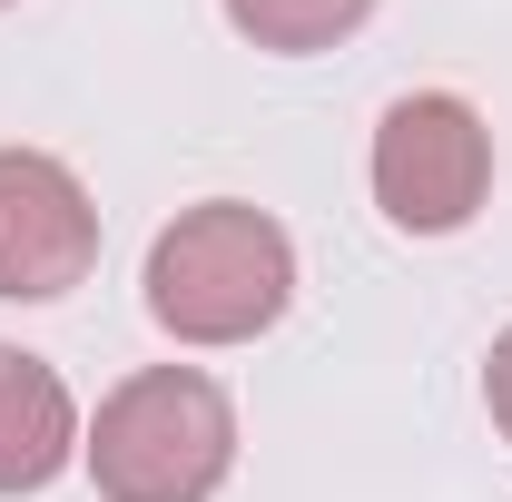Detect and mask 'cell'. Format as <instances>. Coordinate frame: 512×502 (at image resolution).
I'll return each instance as SVG.
<instances>
[{
	"mask_svg": "<svg viewBox=\"0 0 512 502\" xmlns=\"http://www.w3.org/2000/svg\"><path fill=\"white\" fill-rule=\"evenodd\" d=\"M483 404H493V424L512 434V325L493 335V355H483Z\"/></svg>",
	"mask_w": 512,
	"mask_h": 502,
	"instance_id": "52a82bcc",
	"label": "cell"
},
{
	"mask_svg": "<svg viewBox=\"0 0 512 502\" xmlns=\"http://www.w3.org/2000/svg\"><path fill=\"white\" fill-rule=\"evenodd\" d=\"M227 20H237V40H256V50L306 60V50L355 40V30L375 20V0H227Z\"/></svg>",
	"mask_w": 512,
	"mask_h": 502,
	"instance_id": "8992f818",
	"label": "cell"
},
{
	"mask_svg": "<svg viewBox=\"0 0 512 502\" xmlns=\"http://www.w3.org/2000/svg\"><path fill=\"white\" fill-rule=\"evenodd\" d=\"M493 197V128L453 89H404L375 119V207L404 237H453Z\"/></svg>",
	"mask_w": 512,
	"mask_h": 502,
	"instance_id": "3957f363",
	"label": "cell"
},
{
	"mask_svg": "<svg viewBox=\"0 0 512 502\" xmlns=\"http://www.w3.org/2000/svg\"><path fill=\"white\" fill-rule=\"evenodd\" d=\"M79 404L60 365H40L30 345H0V493H40L79 463Z\"/></svg>",
	"mask_w": 512,
	"mask_h": 502,
	"instance_id": "5b68a950",
	"label": "cell"
},
{
	"mask_svg": "<svg viewBox=\"0 0 512 502\" xmlns=\"http://www.w3.org/2000/svg\"><path fill=\"white\" fill-rule=\"evenodd\" d=\"M99 266V207L50 148H0V306H50Z\"/></svg>",
	"mask_w": 512,
	"mask_h": 502,
	"instance_id": "277c9868",
	"label": "cell"
},
{
	"mask_svg": "<svg viewBox=\"0 0 512 502\" xmlns=\"http://www.w3.org/2000/svg\"><path fill=\"white\" fill-rule=\"evenodd\" d=\"M79 463L99 473V502H207L237 473V404L197 365H138L99 394Z\"/></svg>",
	"mask_w": 512,
	"mask_h": 502,
	"instance_id": "7a4b0ae2",
	"label": "cell"
},
{
	"mask_svg": "<svg viewBox=\"0 0 512 502\" xmlns=\"http://www.w3.org/2000/svg\"><path fill=\"white\" fill-rule=\"evenodd\" d=\"M0 10H10V0H0Z\"/></svg>",
	"mask_w": 512,
	"mask_h": 502,
	"instance_id": "ba28073f",
	"label": "cell"
},
{
	"mask_svg": "<svg viewBox=\"0 0 512 502\" xmlns=\"http://www.w3.org/2000/svg\"><path fill=\"white\" fill-rule=\"evenodd\" d=\"M286 306H296V237L266 207L207 197L178 227H158V247H148V315L178 345H256Z\"/></svg>",
	"mask_w": 512,
	"mask_h": 502,
	"instance_id": "6da1fadb",
	"label": "cell"
}]
</instances>
